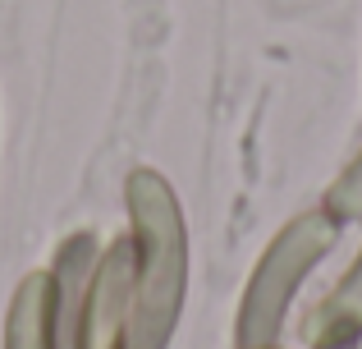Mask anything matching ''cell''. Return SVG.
<instances>
[{"mask_svg":"<svg viewBox=\"0 0 362 349\" xmlns=\"http://www.w3.org/2000/svg\"><path fill=\"white\" fill-rule=\"evenodd\" d=\"M124 212L133 244L129 349H170L188 299V221L170 179L138 166L124 179Z\"/></svg>","mask_w":362,"mask_h":349,"instance_id":"cell-1","label":"cell"},{"mask_svg":"<svg viewBox=\"0 0 362 349\" xmlns=\"http://www.w3.org/2000/svg\"><path fill=\"white\" fill-rule=\"evenodd\" d=\"M55 276V349H129L133 244L129 234L101 244L74 230L51 258Z\"/></svg>","mask_w":362,"mask_h":349,"instance_id":"cell-2","label":"cell"},{"mask_svg":"<svg viewBox=\"0 0 362 349\" xmlns=\"http://www.w3.org/2000/svg\"><path fill=\"white\" fill-rule=\"evenodd\" d=\"M339 216L326 202L312 212L293 216L257 258L247 290L239 299V317H234V349H275L284 331V317L293 308V294L303 290L308 271L335 248L339 239Z\"/></svg>","mask_w":362,"mask_h":349,"instance_id":"cell-3","label":"cell"},{"mask_svg":"<svg viewBox=\"0 0 362 349\" xmlns=\"http://www.w3.org/2000/svg\"><path fill=\"white\" fill-rule=\"evenodd\" d=\"M0 349H55V276L51 267H37L18 280L5 313Z\"/></svg>","mask_w":362,"mask_h":349,"instance_id":"cell-4","label":"cell"},{"mask_svg":"<svg viewBox=\"0 0 362 349\" xmlns=\"http://www.w3.org/2000/svg\"><path fill=\"white\" fill-rule=\"evenodd\" d=\"M308 341L312 345H344V341H362V253L358 262L344 271L335 290L321 299V308L308 322Z\"/></svg>","mask_w":362,"mask_h":349,"instance_id":"cell-5","label":"cell"},{"mask_svg":"<svg viewBox=\"0 0 362 349\" xmlns=\"http://www.w3.org/2000/svg\"><path fill=\"white\" fill-rule=\"evenodd\" d=\"M312 349H358L354 341H344V345H312Z\"/></svg>","mask_w":362,"mask_h":349,"instance_id":"cell-6","label":"cell"},{"mask_svg":"<svg viewBox=\"0 0 362 349\" xmlns=\"http://www.w3.org/2000/svg\"><path fill=\"white\" fill-rule=\"evenodd\" d=\"M275 349H280V345H275Z\"/></svg>","mask_w":362,"mask_h":349,"instance_id":"cell-7","label":"cell"}]
</instances>
